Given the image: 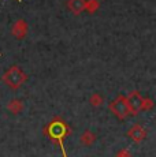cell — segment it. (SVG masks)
Masks as SVG:
<instances>
[{
  "mask_svg": "<svg viewBox=\"0 0 156 157\" xmlns=\"http://www.w3.org/2000/svg\"><path fill=\"white\" fill-rule=\"evenodd\" d=\"M67 134H70V128H68L67 124H66V123L63 122V120H60V119L52 120V122H51L47 126V128H45V135H48L53 142L59 144L63 157H67L66 156L64 145H63V140H64V137Z\"/></svg>",
  "mask_w": 156,
  "mask_h": 157,
  "instance_id": "cell-1",
  "label": "cell"
},
{
  "mask_svg": "<svg viewBox=\"0 0 156 157\" xmlns=\"http://www.w3.org/2000/svg\"><path fill=\"white\" fill-rule=\"evenodd\" d=\"M2 79L8 87H11V89H18V87H21L26 82L28 75L21 70L18 66H13V67H10L3 74Z\"/></svg>",
  "mask_w": 156,
  "mask_h": 157,
  "instance_id": "cell-2",
  "label": "cell"
},
{
  "mask_svg": "<svg viewBox=\"0 0 156 157\" xmlns=\"http://www.w3.org/2000/svg\"><path fill=\"white\" fill-rule=\"evenodd\" d=\"M110 109L112 111V113L121 120L126 119V117L130 115V111H129L125 96H118V97L110 104Z\"/></svg>",
  "mask_w": 156,
  "mask_h": 157,
  "instance_id": "cell-3",
  "label": "cell"
},
{
  "mask_svg": "<svg viewBox=\"0 0 156 157\" xmlns=\"http://www.w3.org/2000/svg\"><path fill=\"white\" fill-rule=\"evenodd\" d=\"M126 102H127L130 115H137L141 112V102H142V97L138 92H131L129 96H126Z\"/></svg>",
  "mask_w": 156,
  "mask_h": 157,
  "instance_id": "cell-4",
  "label": "cell"
},
{
  "mask_svg": "<svg viewBox=\"0 0 156 157\" xmlns=\"http://www.w3.org/2000/svg\"><path fill=\"white\" fill-rule=\"evenodd\" d=\"M127 137L130 138L131 141H134V142H141V141L145 140V137H146V130L141 124H134L129 128Z\"/></svg>",
  "mask_w": 156,
  "mask_h": 157,
  "instance_id": "cell-5",
  "label": "cell"
},
{
  "mask_svg": "<svg viewBox=\"0 0 156 157\" xmlns=\"http://www.w3.org/2000/svg\"><path fill=\"white\" fill-rule=\"evenodd\" d=\"M11 33L13 36L18 40H22V38L26 37L28 34V23L23 19H18L15 23L13 25V29H11Z\"/></svg>",
  "mask_w": 156,
  "mask_h": 157,
  "instance_id": "cell-6",
  "label": "cell"
},
{
  "mask_svg": "<svg viewBox=\"0 0 156 157\" xmlns=\"http://www.w3.org/2000/svg\"><path fill=\"white\" fill-rule=\"evenodd\" d=\"M67 7L74 15H78L85 10V0H68Z\"/></svg>",
  "mask_w": 156,
  "mask_h": 157,
  "instance_id": "cell-7",
  "label": "cell"
},
{
  "mask_svg": "<svg viewBox=\"0 0 156 157\" xmlns=\"http://www.w3.org/2000/svg\"><path fill=\"white\" fill-rule=\"evenodd\" d=\"M96 141V134L92 131H89V130H86V131H84V134L81 135L80 138V142L84 145V146H91V145H93Z\"/></svg>",
  "mask_w": 156,
  "mask_h": 157,
  "instance_id": "cell-8",
  "label": "cell"
},
{
  "mask_svg": "<svg viewBox=\"0 0 156 157\" xmlns=\"http://www.w3.org/2000/svg\"><path fill=\"white\" fill-rule=\"evenodd\" d=\"M7 108H8V111H10L11 113L18 115V113H21V111L23 109V104H22V101L18 100V98H13V100L8 102Z\"/></svg>",
  "mask_w": 156,
  "mask_h": 157,
  "instance_id": "cell-9",
  "label": "cell"
},
{
  "mask_svg": "<svg viewBox=\"0 0 156 157\" xmlns=\"http://www.w3.org/2000/svg\"><path fill=\"white\" fill-rule=\"evenodd\" d=\"M99 6H100L99 0H89V2H85V11H88L89 14H93L97 11Z\"/></svg>",
  "mask_w": 156,
  "mask_h": 157,
  "instance_id": "cell-10",
  "label": "cell"
},
{
  "mask_svg": "<svg viewBox=\"0 0 156 157\" xmlns=\"http://www.w3.org/2000/svg\"><path fill=\"white\" fill-rule=\"evenodd\" d=\"M89 102H91V105H93V107H99V105L103 104V97H101L99 93H95V94L91 96Z\"/></svg>",
  "mask_w": 156,
  "mask_h": 157,
  "instance_id": "cell-11",
  "label": "cell"
},
{
  "mask_svg": "<svg viewBox=\"0 0 156 157\" xmlns=\"http://www.w3.org/2000/svg\"><path fill=\"white\" fill-rule=\"evenodd\" d=\"M154 108V101L151 98H142L141 102V111H149Z\"/></svg>",
  "mask_w": 156,
  "mask_h": 157,
  "instance_id": "cell-12",
  "label": "cell"
},
{
  "mask_svg": "<svg viewBox=\"0 0 156 157\" xmlns=\"http://www.w3.org/2000/svg\"><path fill=\"white\" fill-rule=\"evenodd\" d=\"M116 157H130V152H129V150H126V149H123V150H121V152L116 155Z\"/></svg>",
  "mask_w": 156,
  "mask_h": 157,
  "instance_id": "cell-13",
  "label": "cell"
},
{
  "mask_svg": "<svg viewBox=\"0 0 156 157\" xmlns=\"http://www.w3.org/2000/svg\"><path fill=\"white\" fill-rule=\"evenodd\" d=\"M18 2H21V0H18Z\"/></svg>",
  "mask_w": 156,
  "mask_h": 157,
  "instance_id": "cell-14",
  "label": "cell"
}]
</instances>
